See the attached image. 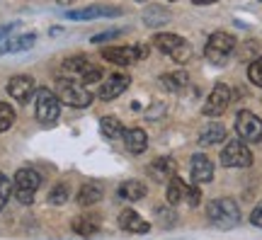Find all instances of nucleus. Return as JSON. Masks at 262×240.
<instances>
[{"label": "nucleus", "instance_id": "35", "mask_svg": "<svg viewBox=\"0 0 262 240\" xmlns=\"http://www.w3.org/2000/svg\"><path fill=\"white\" fill-rule=\"evenodd\" d=\"M194 5H211V3H216V0H192Z\"/></svg>", "mask_w": 262, "mask_h": 240}, {"label": "nucleus", "instance_id": "28", "mask_svg": "<svg viewBox=\"0 0 262 240\" xmlns=\"http://www.w3.org/2000/svg\"><path fill=\"white\" fill-rule=\"evenodd\" d=\"M12 121H15V112H12V107L5 104V102H0V134H3L5 129H10Z\"/></svg>", "mask_w": 262, "mask_h": 240}, {"label": "nucleus", "instance_id": "18", "mask_svg": "<svg viewBox=\"0 0 262 240\" xmlns=\"http://www.w3.org/2000/svg\"><path fill=\"white\" fill-rule=\"evenodd\" d=\"M124 146H126V150H129L131 156H139V153H143V150H146V146H148V136H146V131H143V129L124 131Z\"/></svg>", "mask_w": 262, "mask_h": 240}, {"label": "nucleus", "instance_id": "5", "mask_svg": "<svg viewBox=\"0 0 262 240\" xmlns=\"http://www.w3.org/2000/svg\"><path fill=\"white\" fill-rule=\"evenodd\" d=\"M235 49V37H231L228 32H214L209 41H206L204 54L211 63H226V58L233 54Z\"/></svg>", "mask_w": 262, "mask_h": 240}, {"label": "nucleus", "instance_id": "29", "mask_svg": "<svg viewBox=\"0 0 262 240\" xmlns=\"http://www.w3.org/2000/svg\"><path fill=\"white\" fill-rule=\"evenodd\" d=\"M248 78H250V83L253 85L262 88V58H257V61L250 63V68H248Z\"/></svg>", "mask_w": 262, "mask_h": 240}, {"label": "nucleus", "instance_id": "33", "mask_svg": "<svg viewBox=\"0 0 262 240\" xmlns=\"http://www.w3.org/2000/svg\"><path fill=\"white\" fill-rule=\"evenodd\" d=\"M117 34H122V29H112V32H102V34H97L93 37V44H100V41H107V39H114Z\"/></svg>", "mask_w": 262, "mask_h": 240}, {"label": "nucleus", "instance_id": "14", "mask_svg": "<svg viewBox=\"0 0 262 240\" xmlns=\"http://www.w3.org/2000/svg\"><path fill=\"white\" fill-rule=\"evenodd\" d=\"M8 93L17 102L25 104V102H29V97L34 95V80H32L29 75H15V78H10Z\"/></svg>", "mask_w": 262, "mask_h": 240}, {"label": "nucleus", "instance_id": "34", "mask_svg": "<svg viewBox=\"0 0 262 240\" xmlns=\"http://www.w3.org/2000/svg\"><path fill=\"white\" fill-rule=\"evenodd\" d=\"M250 221H253L255 226H260V228H262V204L257 206V209H255L253 213H250Z\"/></svg>", "mask_w": 262, "mask_h": 240}, {"label": "nucleus", "instance_id": "16", "mask_svg": "<svg viewBox=\"0 0 262 240\" xmlns=\"http://www.w3.org/2000/svg\"><path fill=\"white\" fill-rule=\"evenodd\" d=\"M119 226H122V231L126 233H139V235H143V233L150 231V226L143 219H141L136 211H131V209H124L122 213H119Z\"/></svg>", "mask_w": 262, "mask_h": 240}, {"label": "nucleus", "instance_id": "24", "mask_svg": "<svg viewBox=\"0 0 262 240\" xmlns=\"http://www.w3.org/2000/svg\"><path fill=\"white\" fill-rule=\"evenodd\" d=\"M226 139V129L221 124H209L204 131H202V136H199V143L202 146H214V143H221Z\"/></svg>", "mask_w": 262, "mask_h": 240}, {"label": "nucleus", "instance_id": "12", "mask_svg": "<svg viewBox=\"0 0 262 240\" xmlns=\"http://www.w3.org/2000/svg\"><path fill=\"white\" fill-rule=\"evenodd\" d=\"M129 83H131V78L129 75H124V73H112L107 80H104L102 85H100V97L102 100H114V97H119V95L129 88Z\"/></svg>", "mask_w": 262, "mask_h": 240}, {"label": "nucleus", "instance_id": "15", "mask_svg": "<svg viewBox=\"0 0 262 240\" xmlns=\"http://www.w3.org/2000/svg\"><path fill=\"white\" fill-rule=\"evenodd\" d=\"M175 172H178V163L168 156L156 158L148 165V175L153 177V180H158V182H168L170 177H175Z\"/></svg>", "mask_w": 262, "mask_h": 240}, {"label": "nucleus", "instance_id": "17", "mask_svg": "<svg viewBox=\"0 0 262 240\" xmlns=\"http://www.w3.org/2000/svg\"><path fill=\"white\" fill-rule=\"evenodd\" d=\"M192 180L194 182H211L214 180V165L204 153H196L192 158Z\"/></svg>", "mask_w": 262, "mask_h": 240}, {"label": "nucleus", "instance_id": "36", "mask_svg": "<svg viewBox=\"0 0 262 240\" xmlns=\"http://www.w3.org/2000/svg\"><path fill=\"white\" fill-rule=\"evenodd\" d=\"M58 3H61V5H66V3H73V0H58Z\"/></svg>", "mask_w": 262, "mask_h": 240}, {"label": "nucleus", "instance_id": "22", "mask_svg": "<svg viewBox=\"0 0 262 240\" xmlns=\"http://www.w3.org/2000/svg\"><path fill=\"white\" fill-rule=\"evenodd\" d=\"M119 197L122 199H129V202H139L146 197V185L139 182V180H129V182H124L119 187Z\"/></svg>", "mask_w": 262, "mask_h": 240}, {"label": "nucleus", "instance_id": "26", "mask_svg": "<svg viewBox=\"0 0 262 240\" xmlns=\"http://www.w3.org/2000/svg\"><path fill=\"white\" fill-rule=\"evenodd\" d=\"M100 129H102V134L107 136V139H122L124 136V124L117 117H104L102 121H100Z\"/></svg>", "mask_w": 262, "mask_h": 240}, {"label": "nucleus", "instance_id": "3", "mask_svg": "<svg viewBox=\"0 0 262 240\" xmlns=\"http://www.w3.org/2000/svg\"><path fill=\"white\" fill-rule=\"evenodd\" d=\"M39 185H41V177H39L37 170L22 167V170H17V175H15V180H12V192H15V197H17V202L32 204L34 202V197H37Z\"/></svg>", "mask_w": 262, "mask_h": 240}, {"label": "nucleus", "instance_id": "21", "mask_svg": "<svg viewBox=\"0 0 262 240\" xmlns=\"http://www.w3.org/2000/svg\"><path fill=\"white\" fill-rule=\"evenodd\" d=\"M160 83H163V88L165 90H170V93H180V90H185L189 83V78L185 71H178V73H165L163 78H160Z\"/></svg>", "mask_w": 262, "mask_h": 240}, {"label": "nucleus", "instance_id": "8", "mask_svg": "<svg viewBox=\"0 0 262 240\" xmlns=\"http://www.w3.org/2000/svg\"><path fill=\"white\" fill-rule=\"evenodd\" d=\"M235 134L241 136V141L248 143H257L262 141V119L255 117L253 112H238L235 117Z\"/></svg>", "mask_w": 262, "mask_h": 240}, {"label": "nucleus", "instance_id": "32", "mask_svg": "<svg viewBox=\"0 0 262 240\" xmlns=\"http://www.w3.org/2000/svg\"><path fill=\"white\" fill-rule=\"evenodd\" d=\"M199 202H202V192H199V187H189L187 189V204L189 206H196Z\"/></svg>", "mask_w": 262, "mask_h": 240}, {"label": "nucleus", "instance_id": "7", "mask_svg": "<svg viewBox=\"0 0 262 240\" xmlns=\"http://www.w3.org/2000/svg\"><path fill=\"white\" fill-rule=\"evenodd\" d=\"M56 88H58V100L71 104V107H88L93 102V95L88 93L80 83L71 80V78H61Z\"/></svg>", "mask_w": 262, "mask_h": 240}, {"label": "nucleus", "instance_id": "13", "mask_svg": "<svg viewBox=\"0 0 262 240\" xmlns=\"http://www.w3.org/2000/svg\"><path fill=\"white\" fill-rule=\"evenodd\" d=\"M102 56H104V61H110V63L129 66L136 58H141V51H139V47H110L102 51Z\"/></svg>", "mask_w": 262, "mask_h": 240}, {"label": "nucleus", "instance_id": "23", "mask_svg": "<svg viewBox=\"0 0 262 240\" xmlns=\"http://www.w3.org/2000/svg\"><path fill=\"white\" fill-rule=\"evenodd\" d=\"M170 19V12L165 8H160V5H150L146 12H143V22L148 25V27H160V25H165Z\"/></svg>", "mask_w": 262, "mask_h": 240}, {"label": "nucleus", "instance_id": "19", "mask_svg": "<svg viewBox=\"0 0 262 240\" xmlns=\"http://www.w3.org/2000/svg\"><path fill=\"white\" fill-rule=\"evenodd\" d=\"M37 37L34 34H17V37H8V41L0 47V54H17V51H27L34 47Z\"/></svg>", "mask_w": 262, "mask_h": 240}, {"label": "nucleus", "instance_id": "10", "mask_svg": "<svg viewBox=\"0 0 262 240\" xmlns=\"http://www.w3.org/2000/svg\"><path fill=\"white\" fill-rule=\"evenodd\" d=\"M228 104H231V88L224 83H219L214 90H211L209 100H206L204 114L206 117H219V114H224V112L228 110Z\"/></svg>", "mask_w": 262, "mask_h": 240}, {"label": "nucleus", "instance_id": "20", "mask_svg": "<svg viewBox=\"0 0 262 240\" xmlns=\"http://www.w3.org/2000/svg\"><path fill=\"white\" fill-rule=\"evenodd\" d=\"M187 189H189V187L185 185L178 175H175V177H170V180H168V192H165V197H168L170 204L187 202Z\"/></svg>", "mask_w": 262, "mask_h": 240}, {"label": "nucleus", "instance_id": "6", "mask_svg": "<svg viewBox=\"0 0 262 240\" xmlns=\"http://www.w3.org/2000/svg\"><path fill=\"white\" fill-rule=\"evenodd\" d=\"M34 112H37V119L41 124H54L61 114V104H58V97L49 88H41L34 95Z\"/></svg>", "mask_w": 262, "mask_h": 240}, {"label": "nucleus", "instance_id": "11", "mask_svg": "<svg viewBox=\"0 0 262 240\" xmlns=\"http://www.w3.org/2000/svg\"><path fill=\"white\" fill-rule=\"evenodd\" d=\"M122 15L119 8H112V5H90V8H83V10H71L66 17L71 19H100V17H117Z\"/></svg>", "mask_w": 262, "mask_h": 240}, {"label": "nucleus", "instance_id": "4", "mask_svg": "<svg viewBox=\"0 0 262 240\" xmlns=\"http://www.w3.org/2000/svg\"><path fill=\"white\" fill-rule=\"evenodd\" d=\"M153 44H156L158 51L168 54L170 58L178 61V63H185V61H189V56H192V47H189L180 34H165V32H163V34H156Z\"/></svg>", "mask_w": 262, "mask_h": 240}, {"label": "nucleus", "instance_id": "25", "mask_svg": "<svg viewBox=\"0 0 262 240\" xmlns=\"http://www.w3.org/2000/svg\"><path fill=\"white\" fill-rule=\"evenodd\" d=\"M102 199V189L97 185H83L80 187V192H78V204L80 206H93Z\"/></svg>", "mask_w": 262, "mask_h": 240}, {"label": "nucleus", "instance_id": "37", "mask_svg": "<svg viewBox=\"0 0 262 240\" xmlns=\"http://www.w3.org/2000/svg\"><path fill=\"white\" fill-rule=\"evenodd\" d=\"M136 3H146V0H136Z\"/></svg>", "mask_w": 262, "mask_h": 240}, {"label": "nucleus", "instance_id": "1", "mask_svg": "<svg viewBox=\"0 0 262 240\" xmlns=\"http://www.w3.org/2000/svg\"><path fill=\"white\" fill-rule=\"evenodd\" d=\"M206 219H209L211 226L228 231V228L238 226V221H241V211H238V204H235L233 199H226L224 197V199L209 202V206H206Z\"/></svg>", "mask_w": 262, "mask_h": 240}, {"label": "nucleus", "instance_id": "31", "mask_svg": "<svg viewBox=\"0 0 262 240\" xmlns=\"http://www.w3.org/2000/svg\"><path fill=\"white\" fill-rule=\"evenodd\" d=\"M66 199H68V189H66V185H56L54 187V192L49 194V202L51 204H63Z\"/></svg>", "mask_w": 262, "mask_h": 240}, {"label": "nucleus", "instance_id": "9", "mask_svg": "<svg viewBox=\"0 0 262 240\" xmlns=\"http://www.w3.org/2000/svg\"><path fill=\"white\" fill-rule=\"evenodd\" d=\"M221 163L226 167H248L253 163V153L243 141H228V146L221 150Z\"/></svg>", "mask_w": 262, "mask_h": 240}, {"label": "nucleus", "instance_id": "2", "mask_svg": "<svg viewBox=\"0 0 262 240\" xmlns=\"http://www.w3.org/2000/svg\"><path fill=\"white\" fill-rule=\"evenodd\" d=\"M63 73L71 78V80H80V83H97L102 78V68L97 63H93L88 56L83 54H75V56H68L63 61Z\"/></svg>", "mask_w": 262, "mask_h": 240}, {"label": "nucleus", "instance_id": "27", "mask_svg": "<svg viewBox=\"0 0 262 240\" xmlns=\"http://www.w3.org/2000/svg\"><path fill=\"white\" fill-rule=\"evenodd\" d=\"M73 231L80 233L83 238H93L95 233L100 231V226H97V221H93L90 216H78V219H73Z\"/></svg>", "mask_w": 262, "mask_h": 240}, {"label": "nucleus", "instance_id": "30", "mask_svg": "<svg viewBox=\"0 0 262 240\" xmlns=\"http://www.w3.org/2000/svg\"><path fill=\"white\" fill-rule=\"evenodd\" d=\"M10 192H12V182H10L8 177H5L3 172H0V211H3V206L8 204Z\"/></svg>", "mask_w": 262, "mask_h": 240}]
</instances>
